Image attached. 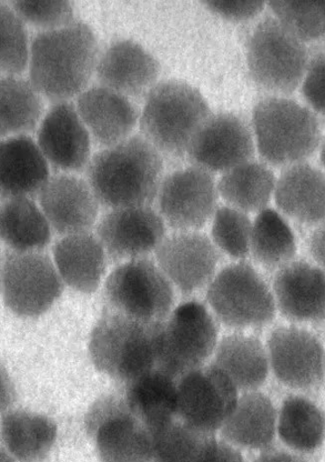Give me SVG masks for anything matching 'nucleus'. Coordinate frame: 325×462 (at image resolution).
<instances>
[{
	"mask_svg": "<svg viewBox=\"0 0 325 462\" xmlns=\"http://www.w3.org/2000/svg\"><path fill=\"white\" fill-rule=\"evenodd\" d=\"M277 430L284 445L300 453H311L323 443L325 415L309 399L290 396L283 401Z\"/></svg>",
	"mask_w": 325,
	"mask_h": 462,
	"instance_id": "obj_32",
	"label": "nucleus"
},
{
	"mask_svg": "<svg viewBox=\"0 0 325 462\" xmlns=\"http://www.w3.org/2000/svg\"><path fill=\"white\" fill-rule=\"evenodd\" d=\"M166 236V226L150 207L111 209L97 228V237L111 263L144 258Z\"/></svg>",
	"mask_w": 325,
	"mask_h": 462,
	"instance_id": "obj_16",
	"label": "nucleus"
},
{
	"mask_svg": "<svg viewBox=\"0 0 325 462\" xmlns=\"http://www.w3.org/2000/svg\"><path fill=\"white\" fill-rule=\"evenodd\" d=\"M0 239L16 253H36L51 241V226L29 198L5 199L0 205Z\"/></svg>",
	"mask_w": 325,
	"mask_h": 462,
	"instance_id": "obj_30",
	"label": "nucleus"
},
{
	"mask_svg": "<svg viewBox=\"0 0 325 462\" xmlns=\"http://www.w3.org/2000/svg\"><path fill=\"white\" fill-rule=\"evenodd\" d=\"M210 116L209 104L197 88L170 79L150 90L140 129L142 136L160 153L181 157Z\"/></svg>",
	"mask_w": 325,
	"mask_h": 462,
	"instance_id": "obj_4",
	"label": "nucleus"
},
{
	"mask_svg": "<svg viewBox=\"0 0 325 462\" xmlns=\"http://www.w3.org/2000/svg\"><path fill=\"white\" fill-rule=\"evenodd\" d=\"M277 424V411L270 398L250 391L238 398L220 429L221 436L230 445L266 450L275 439Z\"/></svg>",
	"mask_w": 325,
	"mask_h": 462,
	"instance_id": "obj_26",
	"label": "nucleus"
},
{
	"mask_svg": "<svg viewBox=\"0 0 325 462\" xmlns=\"http://www.w3.org/2000/svg\"><path fill=\"white\" fill-rule=\"evenodd\" d=\"M254 462H308L302 457L281 449H266Z\"/></svg>",
	"mask_w": 325,
	"mask_h": 462,
	"instance_id": "obj_45",
	"label": "nucleus"
},
{
	"mask_svg": "<svg viewBox=\"0 0 325 462\" xmlns=\"http://www.w3.org/2000/svg\"><path fill=\"white\" fill-rule=\"evenodd\" d=\"M306 45L277 19L261 22L250 37L247 64L254 80L273 92L290 94L308 69Z\"/></svg>",
	"mask_w": 325,
	"mask_h": 462,
	"instance_id": "obj_7",
	"label": "nucleus"
},
{
	"mask_svg": "<svg viewBox=\"0 0 325 462\" xmlns=\"http://www.w3.org/2000/svg\"><path fill=\"white\" fill-rule=\"evenodd\" d=\"M162 324L106 309L89 339L95 367L125 384L156 368Z\"/></svg>",
	"mask_w": 325,
	"mask_h": 462,
	"instance_id": "obj_3",
	"label": "nucleus"
},
{
	"mask_svg": "<svg viewBox=\"0 0 325 462\" xmlns=\"http://www.w3.org/2000/svg\"><path fill=\"white\" fill-rule=\"evenodd\" d=\"M320 157H321V162L323 164V167L325 168V142H324V144L322 146Z\"/></svg>",
	"mask_w": 325,
	"mask_h": 462,
	"instance_id": "obj_47",
	"label": "nucleus"
},
{
	"mask_svg": "<svg viewBox=\"0 0 325 462\" xmlns=\"http://www.w3.org/2000/svg\"><path fill=\"white\" fill-rule=\"evenodd\" d=\"M218 190L209 171L191 166L162 179L157 200L159 215L179 231H197L217 212Z\"/></svg>",
	"mask_w": 325,
	"mask_h": 462,
	"instance_id": "obj_12",
	"label": "nucleus"
},
{
	"mask_svg": "<svg viewBox=\"0 0 325 462\" xmlns=\"http://www.w3.org/2000/svg\"><path fill=\"white\" fill-rule=\"evenodd\" d=\"M255 153L246 122L237 115H211L192 137L188 157L192 166L210 173H226L249 162Z\"/></svg>",
	"mask_w": 325,
	"mask_h": 462,
	"instance_id": "obj_14",
	"label": "nucleus"
},
{
	"mask_svg": "<svg viewBox=\"0 0 325 462\" xmlns=\"http://www.w3.org/2000/svg\"><path fill=\"white\" fill-rule=\"evenodd\" d=\"M98 45L90 27L81 22L47 30L33 40L30 79L38 94L52 100L81 93L96 72Z\"/></svg>",
	"mask_w": 325,
	"mask_h": 462,
	"instance_id": "obj_2",
	"label": "nucleus"
},
{
	"mask_svg": "<svg viewBox=\"0 0 325 462\" xmlns=\"http://www.w3.org/2000/svg\"><path fill=\"white\" fill-rule=\"evenodd\" d=\"M207 299L220 323L230 328L261 327L276 314L275 298L246 263L223 268L209 285Z\"/></svg>",
	"mask_w": 325,
	"mask_h": 462,
	"instance_id": "obj_9",
	"label": "nucleus"
},
{
	"mask_svg": "<svg viewBox=\"0 0 325 462\" xmlns=\"http://www.w3.org/2000/svg\"><path fill=\"white\" fill-rule=\"evenodd\" d=\"M0 263H2V259H0Z\"/></svg>",
	"mask_w": 325,
	"mask_h": 462,
	"instance_id": "obj_48",
	"label": "nucleus"
},
{
	"mask_svg": "<svg viewBox=\"0 0 325 462\" xmlns=\"http://www.w3.org/2000/svg\"><path fill=\"white\" fill-rule=\"evenodd\" d=\"M276 183L266 165L249 161L223 173L218 190L230 208L246 214L260 213L269 204Z\"/></svg>",
	"mask_w": 325,
	"mask_h": 462,
	"instance_id": "obj_31",
	"label": "nucleus"
},
{
	"mask_svg": "<svg viewBox=\"0 0 325 462\" xmlns=\"http://www.w3.org/2000/svg\"><path fill=\"white\" fill-rule=\"evenodd\" d=\"M218 346V326L205 305L188 302L162 321L156 368L172 379L198 369Z\"/></svg>",
	"mask_w": 325,
	"mask_h": 462,
	"instance_id": "obj_6",
	"label": "nucleus"
},
{
	"mask_svg": "<svg viewBox=\"0 0 325 462\" xmlns=\"http://www.w3.org/2000/svg\"><path fill=\"white\" fill-rule=\"evenodd\" d=\"M104 296L106 309L146 321H164L175 302L169 279L147 258L117 266L106 281Z\"/></svg>",
	"mask_w": 325,
	"mask_h": 462,
	"instance_id": "obj_8",
	"label": "nucleus"
},
{
	"mask_svg": "<svg viewBox=\"0 0 325 462\" xmlns=\"http://www.w3.org/2000/svg\"><path fill=\"white\" fill-rule=\"evenodd\" d=\"M253 127L261 157L274 166L307 159L321 137L317 117L289 98L262 99L254 108Z\"/></svg>",
	"mask_w": 325,
	"mask_h": 462,
	"instance_id": "obj_5",
	"label": "nucleus"
},
{
	"mask_svg": "<svg viewBox=\"0 0 325 462\" xmlns=\"http://www.w3.org/2000/svg\"><path fill=\"white\" fill-rule=\"evenodd\" d=\"M16 391L6 371L0 366V413L8 411L14 404Z\"/></svg>",
	"mask_w": 325,
	"mask_h": 462,
	"instance_id": "obj_43",
	"label": "nucleus"
},
{
	"mask_svg": "<svg viewBox=\"0 0 325 462\" xmlns=\"http://www.w3.org/2000/svg\"><path fill=\"white\" fill-rule=\"evenodd\" d=\"M56 268L63 282L84 294L98 290L107 268V254L98 238L89 233L60 239L53 250Z\"/></svg>",
	"mask_w": 325,
	"mask_h": 462,
	"instance_id": "obj_24",
	"label": "nucleus"
},
{
	"mask_svg": "<svg viewBox=\"0 0 325 462\" xmlns=\"http://www.w3.org/2000/svg\"><path fill=\"white\" fill-rule=\"evenodd\" d=\"M5 449L19 462H42L53 448L58 428L42 414L24 410L6 411L0 428Z\"/></svg>",
	"mask_w": 325,
	"mask_h": 462,
	"instance_id": "obj_28",
	"label": "nucleus"
},
{
	"mask_svg": "<svg viewBox=\"0 0 325 462\" xmlns=\"http://www.w3.org/2000/svg\"><path fill=\"white\" fill-rule=\"evenodd\" d=\"M125 398L152 435L178 416L177 380L157 368L125 384Z\"/></svg>",
	"mask_w": 325,
	"mask_h": 462,
	"instance_id": "obj_25",
	"label": "nucleus"
},
{
	"mask_svg": "<svg viewBox=\"0 0 325 462\" xmlns=\"http://www.w3.org/2000/svg\"><path fill=\"white\" fill-rule=\"evenodd\" d=\"M278 22L301 42L325 38V2H270Z\"/></svg>",
	"mask_w": 325,
	"mask_h": 462,
	"instance_id": "obj_36",
	"label": "nucleus"
},
{
	"mask_svg": "<svg viewBox=\"0 0 325 462\" xmlns=\"http://www.w3.org/2000/svg\"><path fill=\"white\" fill-rule=\"evenodd\" d=\"M302 93L308 103L325 116V53L311 60L302 85Z\"/></svg>",
	"mask_w": 325,
	"mask_h": 462,
	"instance_id": "obj_40",
	"label": "nucleus"
},
{
	"mask_svg": "<svg viewBox=\"0 0 325 462\" xmlns=\"http://www.w3.org/2000/svg\"><path fill=\"white\" fill-rule=\"evenodd\" d=\"M155 255L171 284L186 295L210 284L220 257L210 238L198 231H179L165 237Z\"/></svg>",
	"mask_w": 325,
	"mask_h": 462,
	"instance_id": "obj_15",
	"label": "nucleus"
},
{
	"mask_svg": "<svg viewBox=\"0 0 325 462\" xmlns=\"http://www.w3.org/2000/svg\"><path fill=\"white\" fill-rule=\"evenodd\" d=\"M28 56V37L23 19L0 4V74L23 73Z\"/></svg>",
	"mask_w": 325,
	"mask_h": 462,
	"instance_id": "obj_38",
	"label": "nucleus"
},
{
	"mask_svg": "<svg viewBox=\"0 0 325 462\" xmlns=\"http://www.w3.org/2000/svg\"><path fill=\"white\" fill-rule=\"evenodd\" d=\"M162 173V154L141 135L97 153L87 169L98 204L111 209L149 207L157 198Z\"/></svg>",
	"mask_w": 325,
	"mask_h": 462,
	"instance_id": "obj_1",
	"label": "nucleus"
},
{
	"mask_svg": "<svg viewBox=\"0 0 325 462\" xmlns=\"http://www.w3.org/2000/svg\"><path fill=\"white\" fill-rule=\"evenodd\" d=\"M14 7L20 18L49 30L73 23L74 8L69 2H16Z\"/></svg>",
	"mask_w": 325,
	"mask_h": 462,
	"instance_id": "obj_39",
	"label": "nucleus"
},
{
	"mask_svg": "<svg viewBox=\"0 0 325 462\" xmlns=\"http://www.w3.org/2000/svg\"><path fill=\"white\" fill-rule=\"evenodd\" d=\"M38 143L45 158L60 170L80 171L89 163L90 135L72 104L60 102L49 110Z\"/></svg>",
	"mask_w": 325,
	"mask_h": 462,
	"instance_id": "obj_20",
	"label": "nucleus"
},
{
	"mask_svg": "<svg viewBox=\"0 0 325 462\" xmlns=\"http://www.w3.org/2000/svg\"><path fill=\"white\" fill-rule=\"evenodd\" d=\"M211 13L233 23L246 22L257 16L265 4L263 2H202Z\"/></svg>",
	"mask_w": 325,
	"mask_h": 462,
	"instance_id": "obj_41",
	"label": "nucleus"
},
{
	"mask_svg": "<svg viewBox=\"0 0 325 462\" xmlns=\"http://www.w3.org/2000/svg\"><path fill=\"white\" fill-rule=\"evenodd\" d=\"M5 306L18 317L38 318L62 295L64 282L52 260L39 253H9L2 270Z\"/></svg>",
	"mask_w": 325,
	"mask_h": 462,
	"instance_id": "obj_11",
	"label": "nucleus"
},
{
	"mask_svg": "<svg viewBox=\"0 0 325 462\" xmlns=\"http://www.w3.org/2000/svg\"><path fill=\"white\" fill-rule=\"evenodd\" d=\"M178 417L185 423L215 433L235 410L238 390L216 365L200 367L177 381Z\"/></svg>",
	"mask_w": 325,
	"mask_h": 462,
	"instance_id": "obj_13",
	"label": "nucleus"
},
{
	"mask_svg": "<svg viewBox=\"0 0 325 462\" xmlns=\"http://www.w3.org/2000/svg\"><path fill=\"white\" fill-rule=\"evenodd\" d=\"M77 110L89 135L107 148L125 142L138 122L137 109L129 98L103 86L81 93Z\"/></svg>",
	"mask_w": 325,
	"mask_h": 462,
	"instance_id": "obj_21",
	"label": "nucleus"
},
{
	"mask_svg": "<svg viewBox=\"0 0 325 462\" xmlns=\"http://www.w3.org/2000/svg\"><path fill=\"white\" fill-rule=\"evenodd\" d=\"M269 364L284 385L308 390L320 384L325 376V349L320 341L298 328H279L268 339Z\"/></svg>",
	"mask_w": 325,
	"mask_h": 462,
	"instance_id": "obj_17",
	"label": "nucleus"
},
{
	"mask_svg": "<svg viewBox=\"0 0 325 462\" xmlns=\"http://www.w3.org/2000/svg\"><path fill=\"white\" fill-rule=\"evenodd\" d=\"M42 113V100L32 84L0 76V136L32 130Z\"/></svg>",
	"mask_w": 325,
	"mask_h": 462,
	"instance_id": "obj_33",
	"label": "nucleus"
},
{
	"mask_svg": "<svg viewBox=\"0 0 325 462\" xmlns=\"http://www.w3.org/2000/svg\"><path fill=\"white\" fill-rule=\"evenodd\" d=\"M201 462H246L239 451L228 441H212Z\"/></svg>",
	"mask_w": 325,
	"mask_h": 462,
	"instance_id": "obj_42",
	"label": "nucleus"
},
{
	"mask_svg": "<svg viewBox=\"0 0 325 462\" xmlns=\"http://www.w3.org/2000/svg\"><path fill=\"white\" fill-rule=\"evenodd\" d=\"M96 72L101 86L126 97H136L149 94L156 86L161 67L144 47L122 40L99 58Z\"/></svg>",
	"mask_w": 325,
	"mask_h": 462,
	"instance_id": "obj_19",
	"label": "nucleus"
},
{
	"mask_svg": "<svg viewBox=\"0 0 325 462\" xmlns=\"http://www.w3.org/2000/svg\"><path fill=\"white\" fill-rule=\"evenodd\" d=\"M103 462H150L153 435L130 411L125 396L108 394L98 399L85 420Z\"/></svg>",
	"mask_w": 325,
	"mask_h": 462,
	"instance_id": "obj_10",
	"label": "nucleus"
},
{
	"mask_svg": "<svg viewBox=\"0 0 325 462\" xmlns=\"http://www.w3.org/2000/svg\"><path fill=\"white\" fill-rule=\"evenodd\" d=\"M40 204L51 227L60 235L86 234L95 226L99 204L83 179L59 175L41 189Z\"/></svg>",
	"mask_w": 325,
	"mask_h": 462,
	"instance_id": "obj_18",
	"label": "nucleus"
},
{
	"mask_svg": "<svg viewBox=\"0 0 325 462\" xmlns=\"http://www.w3.org/2000/svg\"><path fill=\"white\" fill-rule=\"evenodd\" d=\"M215 351L212 365L225 373L237 390L255 391L265 383L269 357L258 338L231 335L223 337Z\"/></svg>",
	"mask_w": 325,
	"mask_h": 462,
	"instance_id": "obj_29",
	"label": "nucleus"
},
{
	"mask_svg": "<svg viewBox=\"0 0 325 462\" xmlns=\"http://www.w3.org/2000/svg\"><path fill=\"white\" fill-rule=\"evenodd\" d=\"M216 439L215 433L174 420L153 435V459L156 462H201Z\"/></svg>",
	"mask_w": 325,
	"mask_h": 462,
	"instance_id": "obj_35",
	"label": "nucleus"
},
{
	"mask_svg": "<svg viewBox=\"0 0 325 462\" xmlns=\"http://www.w3.org/2000/svg\"><path fill=\"white\" fill-rule=\"evenodd\" d=\"M275 200L283 214L306 224L325 220V176L309 164H296L278 180Z\"/></svg>",
	"mask_w": 325,
	"mask_h": 462,
	"instance_id": "obj_27",
	"label": "nucleus"
},
{
	"mask_svg": "<svg viewBox=\"0 0 325 462\" xmlns=\"http://www.w3.org/2000/svg\"><path fill=\"white\" fill-rule=\"evenodd\" d=\"M17 460L5 448H0V462H16Z\"/></svg>",
	"mask_w": 325,
	"mask_h": 462,
	"instance_id": "obj_46",
	"label": "nucleus"
},
{
	"mask_svg": "<svg viewBox=\"0 0 325 462\" xmlns=\"http://www.w3.org/2000/svg\"><path fill=\"white\" fill-rule=\"evenodd\" d=\"M296 239L290 226L272 208L261 210L252 226L250 253L259 263L278 266L296 254Z\"/></svg>",
	"mask_w": 325,
	"mask_h": 462,
	"instance_id": "obj_34",
	"label": "nucleus"
},
{
	"mask_svg": "<svg viewBox=\"0 0 325 462\" xmlns=\"http://www.w3.org/2000/svg\"><path fill=\"white\" fill-rule=\"evenodd\" d=\"M274 298L281 313L297 321L325 319V273L307 263L283 267L274 280Z\"/></svg>",
	"mask_w": 325,
	"mask_h": 462,
	"instance_id": "obj_22",
	"label": "nucleus"
},
{
	"mask_svg": "<svg viewBox=\"0 0 325 462\" xmlns=\"http://www.w3.org/2000/svg\"><path fill=\"white\" fill-rule=\"evenodd\" d=\"M252 226L246 213L221 207L213 216L212 243L232 258H246L250 254Z\"/></svg>",
	"mask_w": 325,
	"mask_h": 462,
	"instance_id": "obj_37",
	"label": "nucleus"
},
{
	"mask_svg": "<svg viewBox=\"0 0 325 462\" xmlns=\"http://www.w3.org/2000/svg\"><path fill=\"white\" fill-rule=\"evenodd\" d=\"M310 249L314 260L325 268V224L314 231L311 238Z\"/></svg>",
	"mask_w": 325,
	"mask_h": 462,
	"instance_id": "obj_44",
	"label": "nucleus"
},
{
	"mask_svg": "<svg viewBox=\"0 0 325 462\" xmlns=\"http://www.w3.org/2000/svg\"><path fill=\"white\" fill-rule=\"evenodd\" d=\"M49 180L47 159L32 138L18 136L0 143V198H28Z\"/></svg>",
	"mask_w": 325,
	"mask_h": 462,
	"instance_id": "obj_23",
	"label": "nucleus"
}]
</instances>
